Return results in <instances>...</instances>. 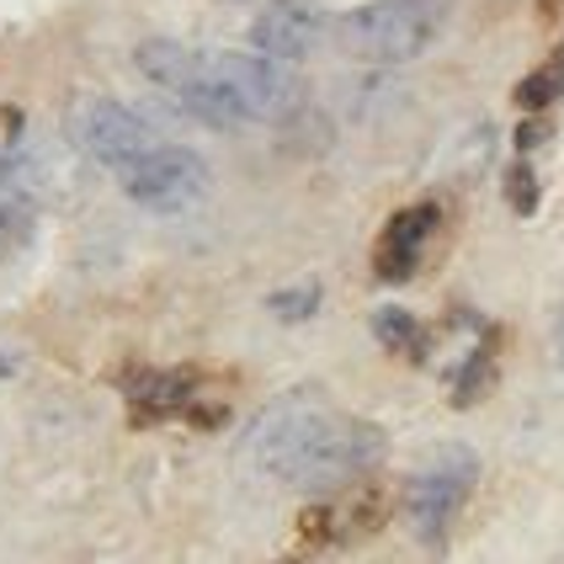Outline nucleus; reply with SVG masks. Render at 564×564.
<instances>
[{"label": "nucleus", "instance_id": "14", "mask_svg": "<svg viewBox=\"0 0 564 564\" xmlns=\"http://www.w3.org/2000/svg\"><path fill=\"white\" fill-rule=\"evenodd\" d=\"M32 229H37V203H32L28 192L0 187V261L22 251L32 240Z\"/></svg>", "mask_w": 564, "mask_h": 564}, {"label": "nucleus", "instance_id": "3", "mask_svg": "<svg viewBox=\"0 0 564 564\" xmlns=\"http://www.w3.org/2000/svg\"><path fill=\"white\" fill-rule=\"evenodd\" d=\"M474 479H479V458H474V447H464V442L437 447V453L426 458V469H415V479L405 485V522L426 549H442V543H447L458 511L469 501Z\"/></svg>", "mask_w": 564, "mask_h": 564}, {"label": "nucleus", "instance_id": "5", "mask_svg": "<svg viewBox=\"0 0 564 564\" xmlns=\"http://www.w3.org/2000/svg\"><path fill=\"white\" fill-rule=\"evenodd\" d=\"M208 80L224 91V101L235 107L240 123L256 118H288L293 101H299V80L293 69L278 59H261V54H203Z\"/></svg>", "mask_w": 564, "mask_h": 564}, {"label": "nucleus", "instance_id": "8", "mask_svg": "<svg viewBox=\"0 0 564 564\" xmlns=\"http://www.w3.org/2000/svg\"><path fill=\"white\" fill-rule=\"evenodd\" d=\"M442 224V208L437 203H415V208H400L394 219L383 224V235H378L373 246V272L378 282H389V288H400L421 272V256L432 246V235H437Z\"/></svg>", "mask_w": 564, "mask_h": 564}, {"label": "nucleus", "instance_id": "10", "mask_svg": "<svg viewBox=\"0 0 564 564\" xmlns=\"http://www.w3.org/2000/svg\"><path fill=\"white\" fill-rule=\"evenodd\" d=\"M496 330L490 325H474L469 330V346H464V357L453 362V373H447V394H453V405L464 410L474 405L479 394H490V383H496Z\"/></svg>", "mask_w": 564, "mask_h": 564}, {"label": "nucleus", "instance_id": "1", "mask_svg": "<svg viewBox=\"0 0 564 564\" xmlns=\"http://www.w3.org/2000/svg\"><path fill=\"white\" fill-rule=\"evenodd\" d=\"M246 453L267 479L330 496L383 458V432L362 415L336 410L325 389H288L256 415Z\"/></svg>", "mask_w": 564, "mask_h": 564}, {"label": "nucleus", "instance_id": "15", "mask_svg": "<svg viewBox=\"0 0 564 564\" xmlns=\"http://www.w3.org/2000/svg\"><path fill=\"white\" fill-rule=\"evenodd\" d=\"M560 96H564V48H554V54L517 86V107H522V112H543V107H554Z\"/></svg>", "mask_w": 564, "mask_h": 564}, {"label": "nucleus", "instance_id": "6", "mask_svg": "<svg viewBox=\"0 0 564 564\" xmlns=\"http://www.w3.org/2000/svg\"><path fill=\"white\" fill-rule=\"evenodd\" d=\"M69 139L91 160L112 165V171H123L128 160H139L144 150L160 144L155 128L144 123L133 107L112 101V96H80V101L69 107Z\"/></svg>", "mask_w": 564, "mask_h": 564}, {"label": "nucleus", "instance_id": "11", "mask_svg": "<svg viewBox=\"0 0 564 564\" xmlns=\"http://www.w3.org/2000/svg\"><path fill=\"white\" fill-rule=\"evenodd\" d=\"M383 496L378 490H357L351 501H336V506H314L310 517H304V528H310V538H362L373 533L378 522H383Z\"/></svg>", "mask_w": 564, "mask_h": 564}, {"label": "nucleus", "instance_id": "17", "mask_svg": "<svg viewBox=\"0 0 564 564\" xmlns=\"http://www.w3.org/2000/svg\"><path fill=\"white\" fill-rule=\"evenodd\" d=\"M267 310L278 314V319H288V325H304V319H314V310H319V282L282 288V293H272V299H267Z\"/></svg>", "mask_w": 564, "mask_h": 564}, {"label": "nucleus", "instance_id": "13", "mask_svg": "<svg viewBox=\"0 0 564 564\" xmlns=\"http://www.w3.org/2000/svg\"><path fill=\"white\" fill-rule=\"evenodd\" d=\"M373 336L383 351H394V357H405V362H426V351H432L426 325H421L410 310H394V304L373 314Z\"/></svg>", "mask_w": 564, "mask_h": 564}, {"label": "nucleus", "instance_id": "12", "mask_svg": "<svg viewBox=\"0 0 564 564\" xmlns=\"http://www.w3.org/2000/svg\"><path fill=\"white\" fill-rule=\"evenodd\" d=\"M133 64H139V75H144V80H155L160 91L176 96L192 80V69H197V48L171 43V37H150V43H139Z\"/></svg>", "mask_w": 564, "mask_h": 564}, {"label": "nucleus", "instance_id": "2", "mask_svg": "<svg viewBox=\"0 0 564 564\" xmlns=\"http://www.w3.org/2000/svg\"><path fill=\"white\" fill-rule=\"evenodd\" d=\"M442 28L437 0H368L336 22V43L362 64H410Z\"/></svg>", "mask_w": 564, "mask_h": 564}, {"label": "nucleus", "instance_id": "16", "mask_svg": "<svg viewBox=\"0 0 564 564\" xmlns=\"http://www.w3.org/2000/svg\"><path fill=\"white\" fill-rule=\"evenodd\" d=\"M538 197H543V187H538V165L533 155H522V160H511L506 165V203H511V214H538Z\"/></svg>", "mask_w": 564, "mask_h": 564}, {"label": "nucleus", "instance_id": "19", "mask_svg": "<svg viewBox=\"0 0 564 564\" xmlns=\"http://www.w3.org/2000/svg\"><path fill=\"white\" fill-rule=\"evenodd\" d=\"M564 11V0H543V17H560Z\"/></svg>", "mask_w": 564, "mask_h": 564}, {"label": "nucleus", "instance_id": "9", "mask_svg": "<svg viewBox=\"0 0 564 564\" xmlns=\"http://www.w3.org/2000/svg\"><path fill=\"white\" fill-rule=\"evenodd\" d=\"M251 43L261 59L293 64L319 43V11L310 0H267V11L251 22Z\"/></svg>", "mask_w": 564, "mask_h": 564}, {"label": "nucleus", "instance_id": "7", "mask_svg": "<svg viewBox=\"0 0 564 564\" xmlns=\"http://www.w3.org/2000/svg\"><path fill=\"white\" fill-rule=\"evenodd\" d=\"M123 394L133 405L139 426H155V421H197V426H219L224 405L203 400V378L176 368V373H160V368H139L123 378Z\"/></svg>", "mask_w": 564, "mask_h": 564}, {"label": "nucleus", "instance_id": "18", "mask_svg": "<svg viewBox=\"0 0 564 564\" xmlns=\"http://www.w3.org/2000/svg\"><path fill=\"white\" fill-rule=\"evenodd\" d=\"M549 133H554L549 118H528V123L517 128V150H522V155H533L538 144H549Z\"/></svg>", "mask_w": 564, "mask_h": 564}, {"label": "nucleus", "instance_id": "20", "mask_svg": "<svg viewBox=\"0 0 564 564\" xmlns=\"http://www.w3.org/2000/svg\"><path fill=\"white\" fill-rule=\"evenodd\" d=\"M560 362H564V314H560Z\"/></svg>", "mask_w": 564, "mask_h": 564}, {"label": "nucleus", "instance_id": "4", "mask_svg": "<svg viewBox=\"0 0 564 564\" xmlns=\"http://www.w3.org/2000/svg\"><path fill=\"white\" fill-rule=\"evenodd\" d=\"M123 192L150 214H187L208 197V165L182 144H155L118 171Z\"/></svg>", "mask_w": 564, "mask_h": 564}]
</instances>
